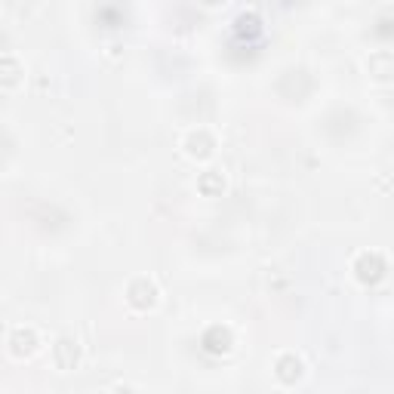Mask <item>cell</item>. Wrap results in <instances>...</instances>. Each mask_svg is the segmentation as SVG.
<instances>
[{"label":"cell","mask_w":394,"mask_h":394,"mask_svg":"<svg viewBox=\"0 0 394 394\" xmlns=\"http://www.w3.org/2000/svg\"><path fill=\"white\" fill-rule=\"evenodd\" d=\"M126 302L133 305V308H139V311H148V308H154V302H157V287L148 278H136L130 287H126Z\"/></svg>","instance_id":"obj_1"},{"label":"cell","mask_w":394,"mask_h":394,"mask_svg":"<svg viewBox=\"0 0 394 394\" xmlns=\"http://www.w3.org/2000/svg\"><path fill=\"white\" fill-rule=\"evenodd\" d=\"M354 274L363 281V283H376L382 274H385V259L379 253H360L354 259Z\"/></svg>","instance_id":"obj_2"},{"label":"cell","mask_w":394,"mask_h":394,"mask_svg":"<svg viewBox=\"0 0 394 394\" xmlns=\"http://www.w3.org/2000/svg\"><path fill=\"white\" fill-rule=\"evenodd\" d=\"M216 148V139L206 130H194L185 136V151H188L191 157H197V161H203V157H210Z\"/></svg>","instance_id":"obj_3"},{"label":"cell","mask_w":394,"mask_h":394,"mask_svg":"<svg viewBox=\"0 0 394 394\" xmlns=\"http://www.w3.org/2000/svg\"><path fill=\"white\" fill-rule=\"evenodd\" d=\"M37 348V333L31 327H16L9 333V351L16 354V358H25V354H31Z\"/></svg>","instance_id":"obj_4"},{"label":"cell","mask_w":394,"mask_h":394,"mask_svg":"<svg viewBox=\"0 0 394 394\" xmlns=\"http://www.w3.org/2000/svg\"><path fill=\"white\" fill-rule=\"evenodd\" d=\"M274 376H278L283 385H293V382L302 379V360L296 354H281L278 363H274Z\"/></svg>","instance_id":"obj_5"},{"label":"cell","mask_w":394,"mask_h":394,"mask_svg":"<svg viewBox=\"0 0 394 394\" xmlns=\"http://www.w3.org/2000/svg\"><path fill=\"white\" fill-rule=\"evenodd\" d=\"M53 358H56V363H59L62 370H74L77 358H81V348H77L74 339H59V342L53 345Z\"/></svg>","instance_id":"obj_6"},{"label":"cell","mask_w":394,"mask_h":394,"mask_svg":"<svg viewBox=\"0 0 394 394\" xmlns=\"http://www.w3.org/2000/svg\"><path fill=\"white\" fill-rule=\"evenodd\" d=\"M203 348L213 351V354L228 351L231 348V333L225 327H210V330H206V336H203Z\"/></svg>","instance_id":"obj_7"},{"label":"cell","mask_w":394,"mask_h":394,"mask_svg":"<svg viewBox=\"0 0 394 394\" xmlns=\"http://www.w3.org/2000/svg\"><path fill=\"white\" fill-rule=\"evenodd\" d=\"M197 188H201L206 197H213V194H219L225 188V179H222V173L219 170H206L201 179H197Z\"/></svg>","instance_id":"obj_8"},{"label":"cell","mask_w":394,"mask_h":394,"mask_svg":"<svg viewBox=\"0 0 394 394\" xmlns=\"http://www.w3.org/2000/svg\"><path fill=\"white\" fill-rule=\"evenodd\" d=\"M370 71L385 81V77L394 74V59H391L388 53H376V56H370Z\"/></svg>","instance_id":"obj_9"},{"label":"cell","mask_w":394,"mask_h":394,"mask_svg":"<svg viewBox=\"0 0 394 394\" xmlns=\"http://www.w3.org/2000/svg\"><path fill=\"white\" fill-rule=\"evenodd\" d=\"M0 68H4V86H13L19 81V62L6 53L4 59H0Z\"/></svg>","instance_id":"obj_10"},{"label":"cell","mask_w":394,"mask_h":394,"mask_svg":"<svg viewBox=\"0 0 394 394\" xmlns=\"http://www.w3.org/2000/svg\"><path fill=\"white\" fill-rule=\"evenodd\" d=\"M114 394H136V391H133L130 385H117V388H114Z\"/></svg>","instance_id":"obj_11"}]
</instances>
